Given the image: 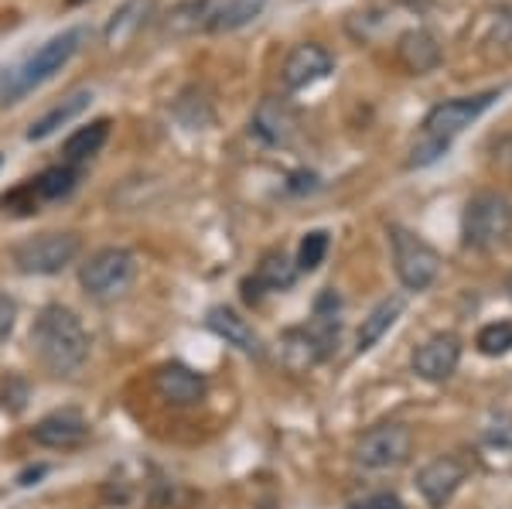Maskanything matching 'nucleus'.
Masks as SVG:
<instances>
[{"label": "nucleus", "mask_w": 512, "mask_h": 509, "mask_svg": "<svg viewBox=\"0 0 512 509\" xmlns=\"http://www.w3.org/2000/svg\"><path fill=\"white\" fill-rule=\"evenodd\" d=\"M154 14V0H127L123 7H117L113 11V18L106 21V31H103V38H106V45H123L130 35H137L140 28H144V21Z\"/></svg>", "instance_id": "obj_19"}, {"label": "nucleus", "mask_w": 512, "mask_h": 509, "mask_svg": "<svg viewBox=\"0 0 512 509\" xmlns=\"http://www.w3.org/2000/svg\"><path fill=\"white\" fill-rule=\"evenodd\" d=\"M14 318H18V301L7 298V294H0V342L14 332Z\"/></svg>", "instance_id": "obj_25"}, {"label": "nucleus", "mask_w": 512, "mask_h": 509, "mask_svg": "<svg viewBox=\"0 0 512 509\" xmlns=\"http://www.w3.org/2000/svg\"><path fill=\"white\" fill-rule=\"evenodd\" d=\"M366 509H407L400 503V496H393V492H379V496H373V503H369Z\"/></svg>", "instance_id": "obj_28"}, {"label": "nucleus", "mask_w": 512, "mask_h": 509, "mask_svg": "<svg viewBox=\"0 0 512 509\" xmlns=\"http://www.w3.org/2000/svg\"><path fill=\"white\" fill-rule=\"evenodd\" d=\"M335 69V59L328 48H321L318 41H304V45H297L291 55L284 59V69H280V79H284L287 89H308L315 86L328 76V72Z\"/></svg>", "instance_id": "obj_10"}, {"label": "nucleus", "mask_w": 512, "mask_h": 509, "mask_svg": "<svg viewBox=\"0 0 512 509\" xmlns=\"http://www.w3.org/2000/svg\"><path fill=\"white\" fill-rule=\"evenodd\" d=\"M0 164H4V158H0Z\"/></svg>", "instance_id": "obj_31"}, {"label": "nucleus", "mask_w": 512, "mask_h": 509, "mask_svg": "<svg viewBox=\"0 0 512 509\" xmlns=\"http://www.w3.org/2000/svg\"><path fill=\"white\" fill-rule=\"evenodd\" d=\"M154 387H158L161 397L175 407H192L205 397V380L195 373V369H188L181 363L161 366L158 376H154Z\"/></svg>", "instance_id": "obj_13"}, {"label": "nucleus", "mask_w": 512, "mask_h": 509, "mask_svg": "<svg viewBox=\"0 0 512 509\" xmlns=\"http://www.w3.org/2000/svg\"><path fill=\"white\" fill-rule=\"evenodd\" d=\"M328 246H332V240H328L325 229H311L308 236L301 240V246H297V270H304V274H311V270H318L321 264H325L328 257Z\"/></svg>", "instance_id": "obj_24"}, {"label": "nucleus", "mask_w": 512, "mask_h": 509, "mask_svg": "<svg viewBox=\"0 0 512 509\" xmlns=\"http://www.w3.org/2000/svg\"><path fill=\"white\" fill-rule=\"evenodd\" d=\"M209 328L219 335V339H226V346H233L239 352H246V356H263V339L256 335V328L246 322V318H239L233 308H212L209 311Z\"/></svg>", "instance_id": "obj_16"}, {"label": "nucleus", "mask_w": 512, "mask_h": 509, "mask_svg": "<svg viewBox=\"0 0 512 509\" xmlns=\"http://www.w3.org/2000/svg\"><path fill=\"white\" fill-rule=\"evenodd\" d=\"M475 349L482 352V356H506L512 352V322H489L482 325V332L475 335Z\"/></svg>", "instance_id": "obj_23"}, {"label": "nucleus", "mask_w": 512, "mask_h": 509, "mask_svg": "<svg viewBox=\"0 0 512 509\" xmlns=\"http://www.w3.org/2000/svg\"><path fill=\"white\" fill-rule=\"evenodd\" d=\"M253 134L270 147H284L294 137V113L277 96H267L253 113Z\"/></svg>", "instance_id": "obj_14"}, {"label": "nucleus", "mask_w": 512, "mask_h": 509, "mask_svg": "<svg viewBox=\"0 0 512 509\" xmlns=\"http://www.w3.org/2000/svg\"><path fill=\"white\" fill-rule=\"evenodd\" d=\"M461 363V339L454 332H437L414 352V373L427 383H444Z\"/></svg>", "instance_id": "obj_9"}, {"label": "nucleus", "mask_w": 512, "mask_h": 509, "mask_svg": "<svg viewBox=\"0 0 512 509\" xmlns=\"http://www.w3.org/2000/svg\"><path fill=\"white\" fill-rule=\"evenodd\" d=\"M489 441H492V445H499V448H512V421H509V417H502L499 424H492Z\"/></svg>", "instance_id": "obj_27"}, {"label": "nucleus", "mask_w": 512, "mask_h": 509, "mask_svg": "<svg viewBox=\"0 0 512 509\" xmlns=\"http://www.w3.org/2000/svg\"><path fill=\"white\" fill-rule=\"evenodd\" d=\"M499 100V93H475V96H454V100H441L427 110V117L420 120V130L410 144V168H431L434 161H441L451 151V144L458 141V134L465 127L482 117L489 106Z\"/></svg>", "instance_id": "obj_1"}, {"label": "nucleus", "mask_w": 512, "mask_h": 509, "mask_svg": "<svg viewBox=\"0 0 512 509\" xmlns=\"http://www.w3.org/2000/svg\"><path fill=\"white\" fill-rule=\"evenodd\" d=\"M89 103H93V89H76V93H69L62 103H55L52 110H45L41 117L28 127V141H48V137L55 134V130H62L65 123H72L76 117L89 110Z\"/></svg>", "instance_id": "obj_17"}, {"label": "nucleus", "mask_w": 512, "mask_h": 509, "mask_svg": "<svg viewBox=\"0 0 512 509\" xmlns=\"http://www.w3.org/2000/svg\"><path fill=\"white\" fill-rule=\"evenodd\" d=\"M89 41V28H65L59 35H52L48 41H41L31 55H24L21 62L0 69V106H14L24 96H31L38 86H45L55 72H62L65 65L79 55V48Z\"/></svg>", "instance_id": "obj_2"}, {"label": "nucleus", "mask_w": 512, "mask_h": 509, "mask_svg": "<svg viewBox=\"0 0 512 509\" xmlns=\"http://www.w3.org/2000/svg\"><path fill=\"white\" fill-rule=\"evenodd\" d=\"M294 277H297V267L284 257V253H267V257H263V264L256 267V274H253L243 287H263V291H284V287H291V284H294Z\"/></svg>", "instance_id": "obj_22"}, {"label": "nucleus", "mask_w": 512, "mask_h": 509, "mask_svg": "<svg viewBox=\"0 0 512 509\" xmlns=\"http://www.w3.org/2000/svg\"><path fill=\"white\" fill-rule=\"evenodd\" d=\"M31 346L38 363L55 376H72L89 356V335L82 328L79 315L65 305L41 308L31 328Z\"/></svg>", "instance_id": "obj_3"}, {"label": "nucleus", "mask_w": 512, "mask_h": 509, "mask_svg": "<svg viewBox=\"0 0 512 509\" xmlns=\"http://www.w3.org/2000/svg\"><path fill=\"white\" fill-rule=\"evenodd\" d=\"M403 315V298H386L369 311V318H362V328H359V352L373 349L379 339L396 325V318Z\"/></svg>", "instance_id": "obj_21"}, {"label": "nucleus", "mask_w": 512, "mask_h": 509, "mask_svg": "<svg viewBox=\"0 0 512 509\" xmlns=\"http://www.w3.org/2000/svg\"><path fill=\"white\" fill-rule=\"evenodd\" d=\"M79 250H82L79 236L62 229V233H38V236L21 240L11 250V260L21 274L48 277V274H62V270L79 257Z\"/></svg>", "instance_id": "obj_5"}, {"label": "nucleus", "mask_w": 512, "mask_h": 509, "mask_svg": "<svg viewBox=\"0 0 512 509\" xmlns=\"http://www.w3.org/2000/svg\"><path fill=\"white\" fill-rule=\"evenodd\" d=\"M465 475H468V469H465V462H461V458L441 455V458H434L431 465H424V469H420L417 489L431 506H444L454 492H458L461 482H465Z\"/></svg>", "instance_id": "obj_11"}, {"label": "nucleus", "mask_w": 512, "mask_h": 509, "mask_svg": "<svg viewBox=\"0 0 512 509\" xmlns=\"http://www.w3.org/2000/svg\"><path fill=\"white\" fill-rule=\"evenodd\" d=\"M512 233V202L499 192H475L461 212V243L468 250H492Z\"/></svg>", "instance_id": "obj_4"}, {"label": "nucleus", "mask_w": 512, "mask_h": 509, "mask_svg": "<svg viewBox=\"0 0 512 509\" xmlns=\"http://www.w3.org/2000/svg\"><path fill=\"white\" fill-rule=\"evenodd\" d=\"M86 434H89V424L79 410H55V414L41 417L35 424V431H31V438H35L41 448L65 451V448L82 445Z\"/></svg>", "instance_id": "obj_12"}, {"label": "nucleus", "mask_w": 512, "mask_h": 509, "mask_svg": "<svg viewBox=\"0 0 512 509\" xmlns=\"http://www.w3.org/2000/svg\"><path fill=\"white\" fill-rule=\"evenodd\" d=\"M352 509H366V506H352Z\"/></svg>", "instance_id": "obj_30"}, {"label": "nucleus", "mask_w": 512, "mask_h": 509, "mask_svg": "<svg viewBox=\"0 0 512 509\" xmlns=\"http://www.w3.org/2000/svg\"><path fill=\"white\" fill-rule=\"evenodd\" d=\"M137 277V257L127 246H103L79 267V284L89 298H117Z\"/></svg>", "instance_id": "obj_6"}, {"label": "nucleus", "mask_w": 512, "mask_h": 509, "mask_svg": "<svg viewBox=\"0 0 512 509\" xmlns=\"http://www.w3.org/2000/svg\"><path fill=\"white\" fill-rule=\"evenodd\" d=\"M110 127L113 123L106 120V117H99L93 123H86V127H79L76 134H69L65 137V144H62V154H65V164H86V161H93L99 151H103V144H106V137H110Z\"/></svg>", "instance_id": "obj_18"}, {"label": "nucleus", "mask_w": 512, "mask_h": 509, "mask_svg": "<svg viewBox=\"0 0 512 509\" xmlns=\"http://www.w3.org/2000/svg\"><path fill=\"white\" fill-rule=\"evenodd\" d=\"M82 171L76 164H55V168H45L41 175L31 182V192H35L38 202H62L76 192Z\"/></svg>", "instance_id": "obj_20"}, {"label": "nucleus", "mask_w": 512, "mask_h": 509, "mask_svg": "<svg viewBox=\"0 0 512 509\" xmlns=\"http://www.w3.org/2000/svg\"><path fill=\"white\" fill-rule=\"evenodd\" d=\"M7 400H11V410H21L24 400H28V387H24L21 380H14V376L4 383V404H7Z\"/></svg>", "instance_id": "obj_26"}, {"label": "nucleus", "mask_w": 512, "mask_h": 509, "mask_svg": "<svg viewBox=\"0 0 512 509\" xmlns=\"http://www.w3.org/2000/svg\"><path fill=\"white\" fill-rule=\"evenodd\" d=\"M390 246H393V267L396 277L407 291H427L437 274H441V257L427 240L410 233L407 226H390Z\"/></svg>", "instance_id": "obj_7"}, {"label": "nucleus", "mask_w": 512, "mask_h": 509, "mask_svg": "<svg viewBox=\"0 0 512 509\" xmlns=\"http://www.w3.org/2000/svg\"><path fill=\"white\" fill-rule=\"evenodd\" d=\"M396 59H400V65L410 76H427V72L437 69V62H441V45H437V38L431 31L414 28L396 41Z\"/></svg>", "instance_id": "obj_15"}, {"label": "nucleus", "mask_w": 512, "mask_h": 509, "mask_svg": "<svg viewBox=\"0 0 512 509\" xmlns=\"http://www.w3.org/2000/svg\"><path fill=\"white\" fill-rule=\"evenodd\" d=\"M506 291H509V298H512V274H509V281H506Z\"/></svg>", "instance_id": "obj_29"}, {"label": "nucleus", "mask_w": 512, "mask_h": 509, "mask_svg": "<svg viewBox=\"0 0 512 509\" xmlns=\"http://www.w3.org/2000/svg\"><path fill=\"white\" fill-rule=\"evenodd\" d=\"M410 451H414V431L407 424L390 421L362 434L359 445H355V458L366 469H396V465L407 462Z\"/></svg>", "instance_id": "obj_8"}]
</instances>
